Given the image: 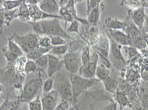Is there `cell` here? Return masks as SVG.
Listing matches in <instances>:
<instances>
[{
	"instance_id": "4fadbf2b",
	"label": "cell",
	"mask_w": 148,
	"mask_h": 110,
	"mask_svg": "<svg viewBox=\"0 0 148 110\" xmlns=\"http://www.w3.org/2000/svg\"><path fill=\"white\" fill-rule=\"evenodd\" d=\"M28 9L29 11V16H30L32 22H37L39 20L58 18L63 20V18L60 16H53L50 15L45 12H43L40 8L38 4H28Z\"/></svg>"
},
{
	"instance_id": "3957f363",
	"label": "cell",
	"mask_w": 148,
	"mask_h": 110,
	"mask_svg": "<svg viewBox=\"0 0 148 110\" xmlns=\"http://www.w3.org/2000/svg\"><path fill=\"white\" fill-rule=\"evenodd\" d=\"M42 70L39 69L38 74L28 80L23 86L20 96L18 97L21 104L29 103L39 95L42 94L43 81Z\"/></svg>"
},
{
	"instance_id": "8d00e7d4",
	"label": "cell",
	"mask_w": 148,
	"mask_h": 110,
	"mask_svg": "<svg viewBox=\"0 0 148 110\" xmlns=\"http://www.w3.org/2000/svg\"><path fill=\"white\" fill-rule=\"evenodd\" d=\"M41 95H39L34 99L28 103L29 110H43L41 100Z\"/></svg>"
},
{
	"instance_id": "bcb514c9",
	"label": "cell",
	"mask_w": 148,
	"mask_h": 110,
	"mask_svg": "<svg viewBox=\"0 0 148 110\" xmlns=\"http://www.w3.org/2000/svg\"><path fill=\"white\" fill-rule=\"evenodd\" d=\"M39 1H38V0H28V1H26L28 4H38Z\"/></svg>"
},
{
	"instance_id": "f35d334b",
	"label": "cell",
	"mask_w": 148,
	"mask_h": 110,
	"mask_svg": "<svg viewBox=\"0 0 148 110\" xmlns=\"http://www.w3.org/2000/svg\"><path fill=\"white\" fill-rule=\"evenodd\" d=\"M39 46L44 48L47 49H51L53 47L51 45V38L48 36H40L39 37Z\"/></svg>"
},
{
	"instance_id": "30bf717a",
	"label": "cell",
	"mask_w": 148,
	"mask_h": 110,
	"mask_svg": "<svg viewBox=\"0 0 148 110\" xmlns=\"http://www.w3.org/2000/svg\"><path fill=\"white\" fill-rule=\"evenodd\" d=\"M93 48L97 53L99 57L108 58L110 51V42L106 33L99 34L98 39L94 45Z\"/></svg>"
},
{
	"instance_id": "44dd1931",
	"label": "cell",
	"mask_w": 148,
	"mask_h": 110,
	"mask_svg": "<svg viewBox=\"0 0 148 110\" xmlns=\"http://www.w3.org/2000/svg\"><path fill=\"white\" fill-rule=\"evenodd\" d=\"M138 90L139 99L142 110H148V81H144Z\"/></svg>"
},
{
	"instance_id": "2e32d148",
	"label": "cell",
	"mask_w": 148,
	"mask_h": 110,
	"mask_svg": "<svg viewBox=\"0 0 148 110\" xmlns=\"http://www.w3.org/2000/svg\"><path fill=\"white\" fill-rule=\"evenodd\" d=\"M38 5L43 12L50 15L60 16V7L56 0H42L39 1Z\"/></svg>"
},
{
	"instance_id": "1f68e13d",
	"label": "cell",
	"mask_w": 148,
	"mask_h": 110,
	"mask_svg": "<svg viewBox=\"0 0 148 110\" xmlns=\"http://www.w3.org/2000/svg\"><path fill=\"white\" fill-rule=\"evenodd\" d=\"M69 51V46L68 45H64L60 46H53L51 48L48 54L56 57L64 55Z\"/></svg>"
},
{
	"instance_id": "6da1fadb",
	"label": "cell",
	"mask_w": 148,
	"mask_h": 110,
	"mask_svg": "<svg viewBox=\"0 0 148 110\" xmlns=\"http://www.w3.org/2000/svg\"><path fill=\"white\" fill-rule=\"evenodd\" d=\"M32 26L36 34L39 36H45L51 38L54 36H61L68 42L73 40L68 33L62 27L60 19L53 18L28 23Z\"/></svg>"
},
{
	"instance_id": "836d02e7",
	"label": "cell",
	"mask_w": 148,
	"mask_h": 110,
	"mask_svg": "<svg viewBox=\"0 0 148 110\" xmlns=\"http://www.w3.org/2000/svg\"><path fill=\"white\" fill-rule=\"evenodd\" d=\"M81 60H82L83 66H87L91 60V54L89 45L86 46L81 53Z\"/></svg>"
},
{
	"instance_id": "cb8c5ba5",
	"label": "cell",
	"mask_w": 148,
	"mask_h": 110,
	"mask_svg": "<svg viewBox=\"0 0 148 110\" xmlns=\"http://www.w3.org/2000/svg\"><path fill=\"white\" fill-rule=\"evenodd\" d=\"M101 5L95 7V8L87 13V20L89 25L92 26H97L99 23L101 13Z\"/></svg>"
},
{
	"instance_id": "74e56055",
	"label": "cell",
	"mask_w": 148,
	"mask_h": 110,
	"mask_svg": "<svg viewBox=\"0 0 148 110\" xmlns=\"http://www.w3.org/2000/svg\"><path fill=\"white\" fill-rule=\"evenodd\" d=\"M54 81L53 78H48L43 83L42 87L43 93H48L53 91L54 89Z\"/></svg>"
},
{
	"instance_id": "f546056e",
	"label": "cell",
	"mask_w": 148,
	"mask_h": 110,
	"mask_svg": "<svg viewBox=\"0 0 148 110\" xmlns=\"http://www.w3.org/2000/svg\"><path fill=\"white\" fill-rule=\"evenodd\" d=\"M50 50L51 49L44 48L39 46L37 48H36L35 49H34L33 51H32V52L27 54V57L28 58V59L35 61L40 57L43 55L48 54L49 53Z\"/></svg>"
},
{
	"instance_id": "e0dca14e",
	"label": "cell",
	"mask_w": 148,
	"mask_h": 110,
	"mask_svg": "<svg viewBox=\"0 0 148 110\" xmlns=\"http://www.w3.org/2000/svg\"><path fill=\"white\" fill-rule=\"evenodd\" d=\"M128 16L134 23L141 31H142L143 25L145 22L146 14L145 11V7L134 9V10H129Z\"/></svg>"
},
{
	"instance_id": "7402d4cb",
	"label": "cell",
	"mask_w": 148,
	"mask_h": 110,
	"mask_svg": "<svg viewBox=\"0 0 148 110\" xmlns=\"http://www.w3.org/2000/svg\"><path fill=\"white\" fill-rule=\"evenodd\" d=\"M122 53L127 63L132 61L137 57L141 55L138 53L137 48L131 46H122Z\"/></svg>"
},
{
	"instance_id": "52a82bcc",
	"label": "cell",
	"mask_w": 148,
	"mask_h": 110,
	"mask_svg": "<svg viewBox=\"0 0 148 110\" xmlns=\"http://www.w3.org/2000/svg\"><path fill=\"white\" fill-rule=\"evenodd\" d=\"M63 63L65 70L69 74H78L83 66L81 53L69 51L63 56Z\"/></svg>"
},
{
	"instance_id": "8fae6325",
	"label": "cell",
	"mask_w": 148,
	"mask_h": 110,
	"mask_svg": "<svg viewBox=\"0 0 148 110\" xmlns=\"http://www.w3.org/2000/svg\"><path fill=\"white\" fill-rule=\"evenodd\" d=\"M99 56L95 51L91 55V60L87 66H81L78 75L87 79L95 78Z\"/></svg>"
},
{
	"instance_id": "e575fe53",
	"label": "cell",
	"mask_w": 148,
	"mask_h": 110,
	"mask_svg": "<svg viewBox=\"0 0 148 110\" xmlns=\"http://www.w3.org/2000/svg\"><path fill=\"white\" fill-rule=\"evenodd\" d=\"M38 66H37L35 61L28 59L25 66V73L26 75H29L38 71Z\"/></svg>"
},
{
	"instance_id": "277c9868",
	"label": "cell",
	"mask_w": 148,
	"mask_h": 110,
	"mask_svg": "<svg viewBox=\"0 0 148 110\" xmlns=\"http://www.w3.org/2000/svg\"><path fill=\"white\" fill-rule=\"evenodd\" d=\"M54 78V90L57 92L61 100H66L74 105V99L72 84L69 75L63 71H60L56 74Z\"/></svg>"
},
{
	"instance_id": "4316f807",
	"label": "cell",
	"mask_w": 148,
	"mask_h": 110,
	"mask_svg": "<svg viewBox=\"0 0 148 110\" xmlns=\"http://www.w3.org/2000/svg\"><path fill=\"white\" fill-rule=\"evenodd\" d=\"M18 10H19L18 18L21 20L23 22H27V23H29V22L31 21L28 6L26 1L23 0L22 4L18 8Z\"/></svg>"
},
{
	"instance_id": "f907efd6",
	"label": "cell",
	"mask_w": 148,
	"mask_h": 110,
	"mask_svg": "<svg viewBox=\"0 0 148 110\" xmlns=\"http://www.w3.org/2000/svg\"><path fill=\"white\" fill-rule=\"evenodd\" d=\"M122 110H134L131 107H126L123 108Z\"/></svg>"
},
{
	"instance_id": "8992f818",
	"label": "cell",
	"mask_w": 148,
	"mask_h": 110,
	"mask_svg": "<svg viewBox=\"0 0 148 110\" xmlns=\"http://www.w3.org/2000/svg\"><path fill=\"white\" fill-rule=\"evenodd\" d=\"M39 37L40 36L38 34L33 33L24 35H19L14 33L10 38L16 42L27 55L39 46Z\"/></svg>"
},
{
	"instance_id": "5b68a950",
	"label": "cell",
	"mask_w": 148,
	"mask_h": 110,
	"mask_svg": "<svg viewBox=\"0 0 148 110\" xmlns=\"http://www.w3.org/2000/svg\"><path fill=\"white\" fill-rule=\"evenodd\" d=\"M69 76L75 105L77 104L78 99L82 93L100 82L98 79H87L78 74H69Z\"/></svg>"
},
{
	"instance_id": "d4e9b609",
	"label": "cell",
	"mask_w": 148,
	"mask_h": 110,
	"mask_svg": "<svg viewBox=\"0 0 148 110\" xmlns=\"http://www.w3.org/2000/svg\"><path fill=\"white\" fill-rule=\"evenodd\" d=\"M124 27V21L116 18H108L105 21L104 27L106 30H122Z\"/></svg>"
},
{
	"instance_id": "d6a6232c",
	"label": "cell",
	"mask_w": 148,
	"mask_h": 110,
	"mask_svg": "<svg viewBox=\"0 0 148 110\" xmlns=\"http://www.w3.org/2000/svg\"><path fill=\"white\" fill-rule=\"evenodd\" d=\"M27 60V57L23 55L19 57L16 60L15 64H14V68H15L16 70L22 75H26L25 73V66Z\"/></svg>"
},
{
	"instance_id": "b9f144b4",
	"label": "cell",
	"mask_w": 148,
	"mask_h": 110,
	"mask_svg": "<svg viewBox=\"0 0 148 110\" xmlns=\"http://www.w3.org/2000/svg\"><path fill=\"white\" fill-rule=\"evenodd\" d=\"M70 108L69 102L66 100H61L54 110H69Z\"/></svg>"
},
{
	"instance_id": "60d3db41",
	"label": "cell",
	"mask_w": 148,
	"mask_h": 110,
	"mask_svg": "<svg viewBox=\"0 0 148 110\" xmlns=\"http://www.w3.org/2000/svg\"><path fill=\"white\" fill-rule=\"evenodd\" d=\"M79 23L77 20H74L72 23H71V25L67 29V31L68 33H76L78 34V35L81 37V34L79 32Z\"/></svg>"
},
{
	"instance_id": "f1b7e54d",
	"label": "cell",
	"mask_w": 148,
	"mask_h": 110,
	"mask_svg": "<svg viewBox=\"0 0 148 110\" xmlns=\"http://www.w3.org/2000/svg\"><path fill=\"white\" fill-rule=\"evenodd\" d=\"M140 78H142L141 73L138 70L132 68L128 69L125 74V79L130 84H134Z\"/></svg>"
},
{
	"instance_id": "484cf974",
	"label": "cell",
	"mask_w": 148,
	"mask_h": 110,
	"mask_svg": "<svg viewBox=\"0 0 148 110\" xmlns=\"http://www.w3.org/2000/svg\"><path fill=\"white\" fill-rule=\"evenodd\" d=\"M111 73H112V71L110 70V69L101 63L98 66L95 75L100 81L103 82L110 77Z\"/></svg>"
},
{
	"instance_id": "ab89813d",
	"label": "cell",
	"mask_w": 148,
	"mask_h": 110,
	"mask_svg": "<svg viewBox=\"0 0 148 110\" xmlns=\"http://www.w3.org/2000/svg\"><path fill=\"white\" fill-rule=\"evenodd\" d=\"M51 45L53 46L68 45V42L61 36H54L51 38Z\"/></svg>"
},
{
	"instance_id": "7c38bea8",
	"label": "cell",
	"mask_w": 148,
	"mask_h": 110,
	"mask_svg": "<svg viewBox=\"0 0 148 110\" xmlns=\"http://www.w3.org/2000/svg\"><path fill=\"white\" fill-rule=\"evenodd\" d=\"M58 93L55 90L48 93H42L41 100L43 110H54L58 105Z\"/></svg>"
},
{
	"instance_id": "7bdbcfd3",
	"label": "cell",
	"mask_w": 148,
	"mask_h": 110,
	"mask_svg": "<svg viewBox=\"0 0 148 110\" xmlns=\"http://www.w3.org/2000/svg\"><path fill=\"white\" fill-rule=\"evenodd\" d=\"M117 104L115 101H111L110 103L101 107L99 110H117Z\"/></svg>"
},
{
	"instance_id": "ac0fdd59",
	"label": "cell",
	"mask_w": 148,
	"mask_h": 110,
	"mask_svg": "<svg viewBox=\"0 0 148 110\" xmlns=\"http://www.w3.org/2000/svg\"><path fill=\"white\" fill-rule=\"evenodd\" d=\"M106 34L121 46H131L132 41L122 30H106Z\"/></svg>"
},
{
	"instance_id": "603a6c76",
	"label": "cell",
	"mask_w": 148,
	"mask_h": 110,
	"mask_svg": "<svg viewBox=\"0 0 148 110\" xmlns=\"http://www.w3.org/2000/svg\"><path fill=\"white\" fill-rule=\"evenodd\" d=\"M102 83L106 90L108 93H112L113 94L118 90L119 81H118L116 77L114 75L112 76V73H111L110 77Z\"/></svg>"
},
{
	"instance_id": "9c48e42d",
	"label": "cell",
	"mask_w": 148,
	"mask_h": 110,
	"mask_svg": "<svg viewBox=\"0 0 148 110\" xmlns=\"http://www.w3.org/2000/svg\"><path fill=\"white\" fill-rule=\"evenodd\" d=\"M3 53L5 57L7 66L14 65L18 58L24 55V53L18 44L12 39H8V43L5 48H3Z\"/></svg>"
},
{
	"instance_id": "ba28073f",
	"label": "cell",
	"mask_w": 148,
	"mask_h": 110,
	"mask_svg": "<svg viewBox=\"0 0 148 110\" xmlns=\"http://www.w3.org/2000/svg\"><path fill=\"white\" fill-rule=\"evenodd\" d=\"M77 1L69 0L68 3L65 6L60 7V16H62L64 20L72 23L74 20H77L79 23L82 24L83 25H88L87 19L81 18L77 15V12L75 9V5Z\"/></svg>"
},
{
	"instance_id": "5bb4252c",
	"label": "cell",
	"mask_w": 148,
	"mask_h": 110,
	"mask_svg": "<svg viewBox=\"0 0 148 110\" xmlns=\"http://www.w3.org/2000/svg\"><path fill=\"white\" fill-rule=\"evenodd\" d=\"M48 54L49 61L46 72L48 78H53L62 69V66L64 65L63 58L61 59L58 57L51 55L49 54Z\"/></svg>"
},
{
	"instance_id": "9a60e30c",
	"label": "cell",
	"mask_w": 148,
	"mask_h": 110,
	"mask_svg": "<svg viewBox=\"0 0 148 110\" xmlns=\"http://www.w3.org/2000/svg\"><path fill=\"white\" fill-rule=\"evenodd\" d=\"M122 31L131 39L132 43L142 36V31L132 23L129 16L124 21Z\"/></svg>"
},
{
	"instance_id": "83f0119b",
	"label": "cell",
	"mask_w": 148,
	"mask_h": 110,
	"mask_svg": "<svg viewBox=\"0 0 148 110\" xmlns=\"http://www.w3.org/2000/svg\"><path fill=\"white\" fill-rule=\"evenodd\" d=\"M68 45L69 46V49L70 52H79L88 45V44L84 40H72L68 42Z\"/></svg>"
},
{
	"instance_id": "d6986e66",
	"label": "cell",
	"mask_w": 148,
	"mask_h": 110,
	"mask_svg": "<svg viewBox=\"0 0 148 110\" xmlns=\"http://www.w3.org/2000/svg\"><path fill=\"white\" fill-rule=\"evenodd\" d=\"M19 17L18 8L10 11H5L1 9V33L4 29L9 27L13 19Z\"/></svg>"
},
{
	"instance_id": "f6af8a7d",
	"label": "cell",
	"mask_w": 148,
	"mask_h": 110,
	"mask_svg": "<svg viewBox=\"0 0 148 110\" xmlns=\"http://www.w3.org/2000/svg\"><path fill=\"white\" fill-rule=\"evenodd\" d=\"M140 73H141L142 79L144 81H148V70L146 72H141Z\"/></svg>"
},
{
	"instance_id": "681fc988",
	"label": "cell",
	"mask_w": 148,
	"mask_h": 110,
	"mask_svg": "<svg viewBox=\"0 0 148 110\" xmlns=\"http://www.w3.org/2000/svg\"><path fill=\"white\" fill-rule=\"evenodd\" d=\"M69 110H79V107H78V106L76 104V105H73L72 107H71Z\"/></svg>"
},
{
	"instance_id": "ee69618b",
	"label": "cell",
	"mask_w": 148,
	"mask_h": 110,
	"mask_svg": "<svg viewBox=\"0 0 148 110\" xmlns=\"http://www.w3.org/2000/svg\"><path fill=\"white\" fill-rule=\"evenodd\" d=\"M142 31L148 34V16H146V17L145 22L143 30Z\"/></svg>"
},
{
	"instance_id": "c3c4849f",
	"label": "cell",
	"mask_w": 148,
	"mask_h": 110,
	"mask_svg": "<svg viewBox=\"0 0 148 110\" xmlns=\"http://www.w3.org/2000/svg\"><path fill=\"white\" fill-rule=\"evenodd\" d=\"M21 105V104L19 103V104H17L16 106H14V107H13L12 108H11L10 110H19Z\"/></svg>"
},
{
	"instance_id": "7a4b0ae2",
	"label": "cell",
	"mask_w": 148,
	"mask_h": 110,
	"mask_svg": "<svg viewBox=\"0 0 148 110\" xmlns=\"http://www.w3.org/2000/svg\"><path fill=\"white\" fill-rule=\"evenodd\" d=\"M1 89L7 87V92L9 93L13 89H23V83L25 75H22L17 72L14 65H10L1 70ZM9 94L5 98H8Z\"/></svg>"
},
{
	"instance_id": "4dcf8cb0",
	"label": "cell",
	"mask_w": 148,
	"mask_h": 110,
	"mask_svg": "<svg viewBox=\"0 0 148 110\" xmlns=\"http://www.w3.org/2000/svg\"><path fill=\"white\" fill-rule=\"evenodd\" d=\"M23 2V0H6V1H1V9L5 11H10L19 8Z\"/></svg>"
},
{
	"instance_id": "d590c367",
	"label": "cell",
	"mask_w": 148,
	"mask_h": 110,
	"mask_svg": "<svg viewBox=\"0 0 148 110\" xmlns=\"http://www.w3.org/2000/svg\"><path fill=\"white\" fill-rule=\"evenodd\" d=\"M48 61H49V58H48V54L43 55L41 57H40L39 58H38L36 60H35V62L38 66V68L39 69L47 70L48 65Z\"/></svg>"
},
{
	"instance_id": "7dc6e473",
	"label": "cell",
	"mask_w": 148,
	"mask_h": 110,
	"mask_svg": "<svg viewBox=\"0 0 148 110\" xmlns=\"http://www.w3.org/2000/svg\"><path fill=\"white\" fill-rule=\"evenodd\" d=\"M142 35L143 36V38H144V39H145V42L147 44V45L148 46V34L145 33L143 31H142Z\"/></svg>"
},
{
	"instance_id": "ffe728a7",
	"label": "cell",
	"mask_w": 148,
	"mask_h": 110,
	"mask_svg": "<svg viewBox=\"0 0 148 110\" xmlns=\"http://www.w3.org/2000/svg\"><path fill=\"white\" fill-rule=\"evenodd\" d=\"M114 101L119 105L120 109L122 110L126 107H131L132 105L128 96L122 91L118 89L113 94Z\"/></svg>"
}]
</instances>
